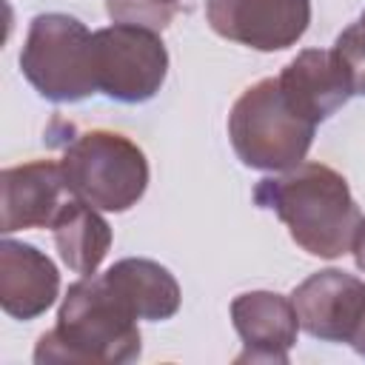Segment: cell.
<instances>
[{
	"mask_svg": "<svg viewBox=\"0 0 365 365\" xmlns=\"http://www.w3.org/2000/svg\"><path fill=\"white\" fill-rule=\"evenodd\" d=\"M254 202L274 211L311 257L336 259L354 245L359 208L348 180L325 163H299L254 185Z\"/></svg>",
	"mask_w": 365,
	"mask_h": 365,
	"instance_id": "6da1fadb",
	"label": "cell"
},
{
	"mask_svg": "<svg viewBox=\"0 0 365 365\" xmlns=\"http://www.w3.org/2000/svg\"><path fill=\"white\" fill-rule=\"evenodd\" d=\"M143 351L137 317L111 291V285L94 274L71 282L57 325L37 339V365H123L134 362Z\"/></svg>",
	"mask_w": 365,
	"mask_h": 365,
	"instance_id": "7a4b0ae2",
	"label": "cell"
},
{
	"mask_svg": "<svg viewBox=\"0 0 365 365\" xmlns=\"http://www.w3.org/2000/svg\"><path fill=\"white\" fill-rule=\"evenodd\" d=\"M317 123L302 117L282 94L277 77L248 86L231 106L228 137L242 165L257 171H288L305 163Z\"/></svg>",
	"mask_w": 365,
	"mask_h": 365,
	"instance_id": "3957f363",
	"label": "cell"
},
{
	"mask_svg": "<svg viewBox=\"0 0 365 365\" xmlns=\"http://www.w3.org/2000/svg\"><path fill=\"white\" fill-rule=\"evenodd\" d=\"M20 68L31 88L48 103H80L100 91L94 34L63 11H46L29 23Z\"/></svg>",
	"mask_w": 365,
	"mask_h": 365,
	"instance_id": "277c9868",
	"label": "cell"
},
{
	"mask_svg": "<svg viewBox=\"0 0 365 365\" xmlns=\"http://www.w3.org/2000/svg\"><path fill=\"white\" fill-rule=\"evenodd\" d=\"M63 171L77 200L97 211H128L148 188V160L143 148L106 128L77 134L63 148Z\"/></svg>",
	"mask_w": 365,
	"mask_h": 365,
	"instance_id": "5b68a950",
	"label": "cell"
},
{
	"mask_svg": "<svg viewBox=\"0 0 365 365\" xmlns=\"http://www.w3.org/2000/svg\"><path fill=\"white\" fill-rule=\"evenodd\" d=\"M94 74L97 88L117 103L151 100L168 74V51L160 31L111 23L94 31Z\"/></svg>",
	"mask_w": 365,
	"mask_h": 365,
	"instance_id": "8992f818",
	"label": "cell"
},
{
	"mask_svg": "<svg viewBox=\"0 0 365 365\" xmlns=\"http://www.w3.org/2000/svg\"><path fill=\"white\" fill-rule=\"evenodd\" d=\"M205 20L231 43L279 51L308 31L311 0H205Z\"/></svg>",
	"mask_w": 365,
	"mask_h": 365,
	"instance_id": "52a82bcc",
	"label": "cell"
},
{
	"mask_svg": "<svg viewBox=\"0 0 365 365\" xmlns=\"http://www.w3.org/2000/svg\"><path fill=\"white\" fill-rule=\"evenodd\" d=\"M291 302L299 328L322 342H351L365 317V282L339 268H325L302 279Z\"/></svg>",
	"mask_w": 365,
	"mask_h": 365,
	"instance_id": "ba28073f",
	"label": "cell"
},
{
	"mask_svg": "<svg viewBox=\"0 0 365 365\" xmlns=\"http://www.w3.org/2000/svg\"><path fill=\"white\" fill-rule=\"evenodd\" d=\"M71 197L63 163L31 160L9 165L0 174V231L11 234L20 228H51Z\"/></svg>",
	"mask_w": 365,
	"mask_h": 365,
	"instance_id": "9c48e42d",
	"label": "cell"
},
{
	"mask_svg": "<svg viewBox=\"0 0 365 365\" xmlns=\"http://www.w3.org/2000/svg\"><path fill=\"white\" fill-rule=\"evenodd\" d=\"M231 322L242 339L237 362H288V351L297 342L299 319L288 297L277 291H248L234 297Z\"/></svg>",
	"mask_w": 365,
	"mask_h": 365,
	"instance_id": "30bf717a",
	"label": "cell"
},
{
	"mask_svg": "<svg viewBox=\"0 0 365 365\" xmlns=\"http://www.w3.org/2000/svg\"><path fill=\"white\" fill-rule=\"evenodd\" d=\"M60 294L57 265L34 245L20 240L0 242V308L14 319H37Z\"/></svg>",
	"mask_w": 365,
	"mask_h": 365,
	"instance_id": "8fae6325",
	"label": "cell"
},
{
	"mask_svg": "<svg viewBox=\"0 0 365 365\" xmlns=\"http://www.w3.org/2000/svg\"><path fill=\"white\" fill-rule=\"evenodd\" d=\"M277 83L288 97V103L317 125L331 114H336L354 97L348 74L336 60L334 48L299 51L294 60L285 63Z\"/></svg>",
	"mask_w": 365,
	"mask_h": 365,
	"instance_id": "7c38bea8",
	"label": "cell"
},
{
	"mask_svg": "<svg viewBox=\"0 0 365 365\" xmlns=\"http://www.w3.org/2000/svg\"><path fill=\"white\" fill-rule=\"evenodd\" d=\"M103 279L111 285V291L125 302V308L137 319H171L180 311V282L174 274L145 257H125L114 262Z\"/></svg>",
	"mask_w": 365,
	"mask_h": 365,
	"instance_id": "4fadbf2b",
	"label": "cell"
},
{
	"mask_svg": "<svg viewBox=\"0 0 365 365\" xmlns=\"http://www.w3.org/2000/svg\"><path fill=\"white\" fill-rule=\"evenodd\" d=\"M54 245L60 259L74 274H94L111 248V225L100 217V211L77 197H71L63 211L57 214L54 225Z\"/></svg>",
	"mask_w": 365,
	"mask_h": 365,
	"instance_id": "5bb4252c",
	"label": "cell"
},
{
	"mask_svg": "<svg viewBox=\"0 0 365 365\" xmlns=\"http://www.w3.org/2000/svg\"><path fill=\"white\" fill-rule=\"evenodd\" d=\"M180 9V0H106V11L114 23H134L163 31Z\"/></svg>",
	"mask_w": 365,
	"mask_h": 365,
	"instance_id": "9a60e30c",
	"label": "cell"
},
{
	"mask_svg": "<svg viewBox=\"0 0 365 365\" xmlns=\"http://www.w3.org/2000/svg\"><path fill=\"white\" fill-rule=\"evenodd\" d=\"M334 54L348 74L351 91L365 97V9L356 23H351L348 29L339 31V37L334 43Z\"/></svg>",
	"mask_w": 365,
	"mask_h": 365,
	"instance_id": "2e32d148",
	"label": "cell"
},
{
	"mask_svg": "<svg viewBox=\"0 0 365 365\" xmlns=\"http://www.w3.org/2000/svg\"><path fill=\"white\" fill-rule=\"evenodd\" d=\"M351 251H354V262H356V268L365 271V220H359V225H356Z\"/></svg>",
	"mask_w": 365,
	"mask_h": 365,
	"instance_id": "e0dca14e",
	"label": "cell"
},
{
	"mask_svg": "<svg viewBox=\"0 0 365 365\" xmlns=\"http://www.w3.org/2000/svg\"><path fill=\"white\" fill-rule=\"evenodd\" d=\"M351 345H354V351H356L359 356H365V317H362V322H359V328H356V336L351 339Z\"/></svg>",
	"mask_w": 365,
	"mask_h": 365,
	"instance_id": "ac0fdd59",
	"label": "cell"
}]
</instances>
